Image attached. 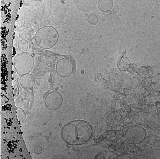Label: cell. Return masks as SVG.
Masks as SVG:
<instances>
[{
	"mask_svg": "<svg viewBox=\"0 0 160 159\" xmlns=\"http://www.w3.org/2000/svg\"><path fill=\"white\" fill-rule=\"evenodd\" d=\"M92 127L85 121H73L64 125L61 131V137L69 145L85 143L91 138Z\"/></svg>",
	"mask_w": 160,
	"mask_h": 159,
	"instance_id": "1",
	"label": "cell"
},
{
	"mask_svg": "<svg viewBox=\"0 0 160 159\" xmlns=\"http://www.w3.org/2000/svg\"><path fill=\"white\" fill-rule=\"evenodd\" d=\"M34 39L38 46L49 49L56 45L58 40V33L53 27H44L38 30Z\"/></svg>",
	"mask_w": 160,
	"mask_h": 159,
	"instance_id": "2",
	"label": "cell"
},
{
	"mask_svg": "<svg viewBox=\"0 0 160 159\" xmlns=\"http://www.w3.org/2000/svg\"><path fill=\"white\" fill-rule=\"evenodd\" d=\"M34 66V60L29 54H19L14 59V66L17 73L22 75L32 71Z\"/></svg>",
	"mask_w": 160,
	"mask_h": 159,
	"instance_id": "3",
	"label": "cell"
},
{
	"mask_svg": "<svg viewBox=\"0 0 160 159\" xmlns=\"http://www.w3.org/2000/svg\"><path fill=\"white\" fill-rule=\"evenodd\" d=\"M74 70V62L72 59L64 58L57 62L56 72L59 76L67 78L72 74Z\"/></svg>",
	"mask_w": 160,
	"mask_h": 159,
	"instance_id": "4",
	"label": "cell"
},
{
	"mask_svg": "<svg viewBox=\"0 0 160 159\" xmlns=\"http://www.w3.org/2000/svg\"><path fill=\"white\" fill-rule=\"evenodd\" d=\"M44 104L47 108L51 111L58 109L63 104V97L60 93L57 91L51 92L44 99Z\"/></svg>",
	"mask_w": 160,
	"mask_h": 159,
	"instance_id": "5",
	"label": "cell"
},
{
	"mask_svg": "<svg viewBox=\"0 0 160 159\" xmlns=\"http://www.w3.org/2000/svg\"><path fill=\"white\" fill-rule=\"evenodd\" d=\"M20 82L22 87L25 89H32L35 84V78L32 74H24L20 79Z\"/></svg>",
	"mask_w": 160,
	"mask_h": 159,
	"instance_id": "6",
	"label": "cell"
},
{
	"mask_svg": "<svg viewBox=\"0 0 160 159\" xmlns=\"http://www.w3.org/2000/svg\"><path fill=\"white\" fill-rule=\"evenodd\" d=\"M98 6L99 8L103 11H109L112 8V0H99Z\"/></svg>",
	"mask_w": 160,
	"mask_h": 159,
	"instance_id": "7",
	"label": "cell"
},
{
	"mask_svg": "<svg viewBox=\"0 0 160 159\" xmlns=\"http://www.w3.org/2000/svg\"><path fill=\"white\" fill-rule=\"evenodd\" d=\"M152 87L156 92H160V73L156 74L152 78Z\"/></svg>",
	"mask_w": 160,
	"mask_h": 159,
	"instance_id": "8",
	"label": "cell"
},
{
	"mask_svg": "<svg viewBox=\"0 0 160 159\" xmlns=\"http://www.w3.org/2000/svg\"><path fill=\"white\" fill-rule=\"evenodd\" d=\"M33 35V30L31 29H25L19 32V36L23 39L29 40Z\"/></svg>",
	"mask_w": 160,
	"mask_h": 159,
	"instance_id": "9",
	"label": "cell"
},
{
	"mask_svg": "<svg viewBox=\"0 0 160 159\" xmlns=\"http://www.w3.org/2000/svg\"><path fill=\"white\" fill-rule=\"evenodd\" d=\"M131 65L130 61L128 59L126 58H123L120 60V61L118 63L119 68L122 70H127L129 68Z\"/></svg>",
	"mask_w": 160,
	"mask_h": 159,
	"instance_id": "10",
	"label": "cell"
},
{
	"mask_svg": "<svg viewBox=\"0 0 160 159\" xmlns=\"http://www.w3.org/2000/svg\"><path fill=\"white\" fill-rule=\"evenodd\" d=\"M18 47L21 51H27L28 49V43L27 42V40H20L18 43Z\"/></svg>",
	"mask_w": 160,
	"mask_h": 159,
	"instance_id": "11",
	"label": "cell"
},
{
	"mask_svg": "<svg viewBox=\"0 0 160 159\" xmlns=\"http://www.w3.org/2000/svg\"><path fill=\"white\" fill-rule=\"evenodd\" d=\"M16 114L18 118L19 119L20 122H24L25 118V114L24 113V111L22 109L20 108H17V111H16Z\"/></svg>",
	"mask_w": 160,
	"mask_h": 159,
	"instance_id": "12",
	"label": "cell"
},
{
	"mask_svg": "<svg viewBox=\"0 0 160 159\" xmlns=\"http://www.w3.org/2000/svg\"><path fill=\"white\" fill-rule=\"evenodd\" d=\"M138 74L141 77H146L149 74V71L147 68L142 66L138 69Z\"/></svg>",
	"mask_w": 160,
	"mask_h": 159,
	"instance_id": "13",
	"label": "cell"
},
{
	"mask_svg": "<svg viewBox=\"0 0 160 159\" xmlns=\"http://www.w3.org/2000/svg\"><path fill=\"white\" fill-rule=\"evenodd\" d=\"M88 21L92 25H95L98 22V17L95 14H91L88 17Z\"/></svg>",
	"mask_w": 160,
	"mask_h": 159,
	"instance_id": "14",
	"label": "cell"
}]
</instances>
